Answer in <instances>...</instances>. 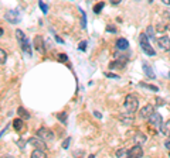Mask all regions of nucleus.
<instances>
[{"label": "nucleus", "instance_id": "nucleus-1", "mask_svg": "<svg viewBox=\"0 0 170 158\" xmlns=\"http://www.w3.org/2000/svg\"><path fill=\"white\" fill-rule=\"evenodd\" d=\"M16 37H17V41L20 43V47H21V50L24 51V54L31 57V45H30V43H28V40H27L26 34L21 30H16Z\"/></svg>", "mask_w": 170, "mask_h": 158}, {"label": "nucleus", "instance_id": "nucleus-2", "mask_svg": "<svg viewBox=\"0 0 170 158\" xmlns=\"http://www.w3.org/2000/svg\"><path fill=\"white\" fill-rule=\"evenodd\" d=\"M140 47H142V50H143V52L146 55H149V57H155L156 55V52H155L153 47L149 44V38H147L146 33H142L140 34Z\"/></svg>", "mask_w": 170, "mask_h": 158}, {"label": "nucleus", "instance_id": "nucleus-3", "mask_svg": "<svg viewBox=\"0 0 170 158\" xmlns=\"http://www.w3.org/2000/svg\"><path fill=\"white\" fill-rule=\"evenodd\" d=\"M137 107H139L137 98L133 96V95H128L126 99H125V109H126V111L135 113V111H137Z\"/></svg>", "mask_w": 170, "mask_h": 158}, {"label": "nucleus", "instance_id": "nucleus-4", "mask_svg": "<svg viewBox=\"0 0 170 158\" xmlns=\"http://www.w3.org/2000/svg\"><path fill=\"white\" fill-rule=\"evenodd\" d=\"M128 59H129L128 54L119 55V57L116 58V61H112V62L109 64V68H111V69H122V68H125V65H126Z\"/></svg>", "mask_w": 170, "mask_h": 158}, {"label": "nucleus", "instance_id": "nucleus-5", "mask_svg": "<svg viewBox=\"0 0 170 158\" xmlns=\"http://www.w3.org/2000/svg\"><path fill=\"white\" fill-rule=\"evenodd\" d=\"M37 136L43 138L44 141H53L54 140V133L47 127H41L40 130H37Z\"/></svg>", "mask_w": 170, "mask_h": 158}, {"label": "nucleus", "instance_id": "nucleus-6", "mask_svg": "<svg viewBox=\"0 0 170 158\" xmlns=\"http://www.w3.org/2000/svg\"><path fill=\"white\" fill-rule=\"evenodd\" d=\"M27 144L33 145L34 148H41V150H46V143H44L43 138L40 137H31L27 140Z\"/></svg>", "mask_w": 170, "mask_h": 158}, {"label": "nucleus", "instance_id": "nucleus-7", "mask_svg": "<svg viewBox=\"0 0 170 158\" xmlns=\"http://www.w3.org/2000/svg\"><path fill=\"white\" fill-rule=\"evenodd\" d=\"M4 18H6L9 23L14 24V23H19V21H20V14H19L17 10H9L6 13V16H4Z\"/></svg>", "mask_w": 170, "mask_h": 158}, {"label": "nucleus", "instance_id": "nucleus-8", "mask_svg": "<svg viewBox=\"0 0 170 158\" xmlns=\"http://www.w3.org/2000/svg\"><path fill=\"white\" fill-rule=\"evenodd\" d=\"M119 120L124 123V124H133L135 123V117H133V113H129V111H126V113H120L119 115Z\"/></svg>", "mask_w": 170, "mask_h": 158}, {"label": "nucleus", "instance_id": "nucleus-9", "mask_svg": "<svg viewBox=\"0 0 170 158\" xmlns=\"http://www.w3.org/2000/svg\"><path fill=\"white\" fill-rule=\"evenodd\" d=\"M153 111H155L153 106H152V104H146V106H143L142 110L139 111V116H140V119H149Z\"/></svg>", "mask_w": 170, "mask_h": 158}, {"label": "nucleus", "instance_id": "nucleus-10", "mask_svg": "<svg viewBox=\"0 0 170 158\" xmlns=\"http://www.w3.org/2000/svg\"><path fill=\"white\" fill-rule=\"evenodd\" d=\"M149 120H150V124L152 126H155V127H157V128H160V126H162V116L157 113V111H153L152 113V116L149 117Z\"/></svg>", "mask_w": 170, "mask_h": 158}, {"label": "nucleus", "instance_id": "nucleus-11", "mask_svg": "<svg viewBox=\"0 0 170 158\" xmlns=\"http://www.w3.org/2000/svg\"><path fill=\"white\" fill-rule=\"evenodd\" d=\"M157 45H159L160 50H163V51H170V40L167 37H160L157 38Z\"/></svg>", "mask_w": 170, "mask_h": 158}, {"label": "nucleus", "instance_id": "nucleus-12", "mask_svg": "<svg viewBox=\"0 0 170 158\" xmlns=\"http://www.w3.org/2000/svg\"><path fill=\"white\" fill-rule=\"evenodd\" d=\"M129 157H133V158L143 157V150H142V147H140L139 144L133 145V147L129 150Z\"/></svg>", "mask_w": 170, "mask_h": 158}, {"label": "nucleus", "instance_id": "nucleus-13", "mask_svg": "<svg viewBox=\"0 0 170 158\" xmlns=\"http://www.w3.org/2000/svg\"><path fill=\"white\" fill-rule=\"evenodd\" d=\"M34 48H36L38 52L44 54V40L40 35H36V37H34Z\"/></svg>", "mask_w": 170, "mask_h": 158}, {"label": "nucleus", "instance_id": "nucleus-14", "mask_svg": "<svg viewBox=\"0 0 170 158\" xmlns=\"http://www.w3.org/2000/svg\"><path fill=\"white\" fill-rule=\"evenodd\" d=\"M133 141H135V144L143 145L145 143H146V136H145L143 133H136V134L133 136Z\"/></svg>", "mask_w": 170, "mask_h": 158}, {"label": "nucleus", "instance_id": "nucleus-15", "mask_svg": "<svg viewBox=\"0 0 170 158\" xmlns=\"http://www.w3.org/2000/svg\"><path fill=\"white\" fill-rule=\"evenodd\" d=\"M142 65H143V71H145V74H146V76L150 78V79H155V78H156V75H155L153 69L150 68V65L147 64V62H143Z\"/></svg>", "mask_w": 170, "mask_h": 158}, {"label": "nucleus", "instance_id": "nucleus-16", "mask_svg": "<svg viewBox=\"0 0 170 158\" xmlns=\"http://www.w3.org/2000/svg\"><path fill=\"white\" fill-rule=\"evenodd\" d=\"M13 127L16 128L17 131H23L24 128H26V123L23 121V119H16V120L13 121Z\"/></svg>", "mask_w": 170, "mask_h": 158}, {"label": "nucleus", "instance_id": "nucleus-17", "mask_svg": "<svg viewBox=\"0 0 170 158\" xmlns=\"http://www.w3.org/2000/svg\"><path fill=\"white\" fill-rule=\"evenodd\" d=\"M160 131L163 133V136L170 137V120H167L166 123H162V126H160Z\"/></svg>", "mask_w": 170, "mask_h": 158}, {"label": "nucleus", "instance_id": "nucleus-18", "mask_svg": "<svg viewBox=\"0 0 170 158\" xmlns=\"http://www.w3.org/2000/svg\"><path fill=\"white\" fill-rule=\"evenodd\" d=\"M116 48L118 50H128V48H129V43H128V40H125V38H119V40L116 41Z\"/></svg>", "mask_w": 170, "mask_h": 158}, {"label": "nucleus", "instance_id": "nucleus-19", "mask_svg": "<svg viewBox=\"0 0 170 158\" xmlns=\"http://www.w3.org/2000/svg\"><path fill=\"white\" fill-rule=\"evenodd\" d=\"M31 158H46V152L41 148H34L31 152Z\"/></svg>", "mask_w": 170, "mask_h": 158}, {"label": "nucleus", "instance_id": "nucleus-20", "mask_svg": "<svg viewBox=\"0 0 170 158\" xmlns=\"http://www.w3.org/2000/svg\"><path fill=\"white\" fill-rule=\"evenodd\" d=\"M17 115L20 116V117L23 119V120H27V119H30V113H28V111H27L24 107H19V109H17Z\"/></svg>", "mask_w": 170, "mask_h": 158}, {"label": "nucleus", "instance_id": "nucleus-21", "mask_svg": "<svg viewBox=\"0 0 170 158\" xmlns=\"http://www.w3.org/2000/svg\"><path fill=\"white\" fill-rule=\"evenodd\" d=\"M140 86L142 87H146V89H149V91H153V92H157L159 91V87L157 86H153V85H147V83H145V82H140Z\"/></svg>", "mask_w": 170, "mask_h": 158}, {"label": "nucleus", "instance_id": "nucleus-22", "mask_svg": "<svg viewBox=\"0 0 170 158\" xmlns=\"http://www.w3.org/2000/svg\"><path fill=\"white\" fill-rule=\"evenodd\" d=\"M146 35H147V38H150V40H153L155 38V28L152 27V26H149V27L146 28Z\"/></svg>", "mask_w": 170, "mask_h": 158}, {"label": "nucleus", "instance_id": "nucleus-23", "mask_svg": "<svg viewBox=\"0 0 170 158\" xmlns=\"http://www.w3.org/2000/svg\"><path fill=\"white\" fill-rule=\"evenodd\" d=\"M116 157H129V151L125 150V148H120L116 151Z\"/></svg>", "mask_w": 170, "mask_h": 158}, {"label": "nucleus", "instance_id": "nucleus-24", "mask_svg": "<svg viewBox=\"0 0 170 158\" xmlns=\"http://www.w3.org/2000/svg\"><path fill=\"white\" fill-rule=\"evenodd\" d=\"M78 11H80V14H81V26H82V27H85V26H87V17H85V14H84V11H82V9H80V7H78Z\"/></svg>", "mask_w": 170, "mask_h": 158}, {"label": "nucleus", "instance_id": "nucleus-25", "mask_svg": "<svg viewBox=\"0 0 170 158\" xmlns=\"http://www.w3.org/2000/svg\"><path fill=\"white\" fill-rule=\"evenodd\" d=\"M38 6H40V9L43 10V13H44V14L48 13V6H47V4L44 3L43 0H38Z\"/></svg>", "mask_w": 170, "mask_h": 158}, {"label": "nucleus", "instance_id": "nucleus-26", "mask_svg": "<svg viewBox=\"0 0 170 158\" xmlns=\"http://www.w3.org/2000/svg\"><path fill=\"white\" fill-rule=\"evenodd\" d=\"M103 7H105V3H102V2H101V3H98L97 6L94 7V13H97V14H99L101 11H102V9Z\"/></svg>", "mask_w": 170, "mask_h": 158}, {"label": "nucleus", "instance_id": "nucleus-27", "mask_svg": "<svg viewBox=\"0 0 170 158\" xmlns=\"http://www.w3.org/2000/svg\"><path fill=\"white\" fill-rule=\"evenodd\" d=\"M7 59V54H6V51H3L2 48H0V64H4Z\"/></svg>", "mask_w": 170, "mask_h": 158}, {"label": "nucleus", "instance_id": "nucleus-28", "mask_svg": "<svg viewBox=\"0 0 170 158\" xmlns=\"http://www.w3.org/2000/svg\"><path fill=\"white\" fill-rule=\"evenodd\" d=\"M57 117H58V120L65 123V120H67V113H60V115H57Z\"/></svg>", "mask_w": 170, "mask_h": 158}, {"label": "nucleus", "instance_id": "nucleus-29", "mask_svg": "<svg viewBox=\"0 0 170 158\" xmlns=\"http://www.w3.org/2000/svg\"><path fill=\"white\" fill-rule=\"evenodd\" d=\"M70 143H71V137H67L65 140H64V143H63V148H65V150H67L68 145H70Z\"/></svg>", "mask_w": 170, "mask_h": 158}, {"label": "nucleus", "instance_id": "nucleus-30", "mask_svg": "<svg viewBox=\"0 0 170 158\" xmlns=\"http://www.w3.org/2000/svg\"><path fill=\"white\" fill-rule=\"evenodd\" d=\"M78 48H80V51H85V50H87V41H81L80 45H78Z\"/></svg>", "mask_w": 170, "mask_h": 158}, {"label": "nucleus", "instance_id": "nucleus-31", "mask_svg": "<svg viewBox=\"0 0 170 158\" xmlns=\"http://www.w3.org/2000/svg\"><path fill=\"white\" fill-rule=\"evenodd\" d=\"M67 59H68V57L65 54H58V61H63V62H65Z\"/></svg>", "mask_w": 170, "mask_h": 158}, {"label": "nucleus", "instance_id": "nucleus-32", "mask_svg": "<svg viewBox=\"0 0 170 158\" xmlns=\"http://www.w3.org/2000/svg\"><path fill=\"white\" fill-rule=\"evenodd\" d=\"M107 30H108V31H111V33H116V28L113 27V26H108Z\"/></svg>", "mask_w": 170, "mask_h": 158}, {"label": "nucleus", "instance_id": "nucleus-33", "mask_svg": "<svg viewBox=\"0 0 170 158\" xmlns=\"http://www.w3.org/2000/svg\"><path fill=\"white\" fill-rule=\"evenodd\" d=\"M107 76L108 78H112V79H118V78H119L118 75H115V74H107Z\"/></svg>", "mask_w": 170, "mask_h": 158}, {"label": "nucleus", "instance_id": "nucleus-34", "mask_svg": "<svg viewBox=\"0 0 170 158\" xmlns=\"http://www.w3.org/2000/svg\"><path fill=\"white\" fill-rule=\"evenodd\" d=\"M109 2H111L112 4H119L120 2H122V0H109Z\"/></svg>", "mask_w": 170, "mask_h": 158}, {"label": "nucleus", "instance_id": "nucleus-35", "mask_svg": "<svg viewBox=\"0 0 170 158\" xmlns=\"http://www.w3.org/2000/svg\"><path fill=\"white\" fill-rule=\"evenodd\" d=\"M94 116H95V117H98V119L102 117V116H101V113H98V111H94Z\"/></svg>", "mask_w": 170, "mask_h": 158}, {"label": "nucleus", "instance_id": "nucleus-36", "mask_svg": "<svg viewBox=\"0 0 170 158\" xmlns=\"http://www.w3.org/2000/svg\"><path fill=\"white\" fill-rule=\"evenodd\" d=\"M55 40H57V43H60V44H63V40H61L58 35H55Z\"/></svg>", "mask_w": 170, "mask_h": 158}, {"label": "nucleus", "instance_id": "nucleus-37", "mask_svg": "<svg viewBox=\"0 0 170 158\" xmlns=\"http://www.w3.org/2000/svg\"><path fill=\"white\" fill-rule=\"evenodd\" d=\"M164 147H166V148H167V150H170V141H167V143H166V144H164Z\"/></svg>", "mask_w": 170, "mask_h": 158}, {"label": "nucleus", "instance_id": "nucleus-38", "mask_svg": "<svg viewBox=\"0 0 170 158\" xmlns=\"http://www.w3.org/2000/svg\"><path fill=\"white\" fill-rule=\"evenodd\" d=\"M157 100V104H163V102H162V99H156Z\"/></svg>", "mask_w": 170, "mask_h": 158}, {"label": "nucleus", "instance_id": "nucleus-39", "mask_svg": "<svg viewBox=\"0 0 170 158\" xmlns=\"http://www.w3.org/2000/svg\"><path fill=\"white\" fill-rule=\"evenodd\" d=\"M164 4H170V0H162Z\"/></svg>", "mask_w": 170, "mask_h": 158}, {"label": "nucleus", "instance_id": "nucleus-40", "mask_svg": "<svg viewBox=\"0 0 170 158\" xmlns=\"http://www.w3.org/2000/svg\"><path fill=\"white\" fill-rule=\"evenodd\" d=\"M3 35V28H0V37Z\"/></svg>", "mask_w": 170, "mask_h": 158}, {"label": "nucleus", "instance_id": "nucleus-41", "mask_svg": "<svg viewBox=\"0 0 170 158\" xmlns=\"http://www.w3.org/2000/svg\"><path fill=\"white\" fill-rule=\"evenodd\" d=\"M152 2H153V0H149V3H152Z\"/></svg>", "mask_w": 170, "mask_h": 158}, {"label": "nucleus", "instance_id": "nucleus-42", "mask_svg": "<svg viewBox=\"0 0 170 158\" xmlns=\"http://www.w3.org/2000/svg\"><path fill=\"white\" fill-rule=\"evenodd\" d=\"M167 28H169V31H170V24H169V27H167Z\"/></svg>", "mask_w": 170, "mask_h": 158}, {"label": "nucleus", "instance_id": "nucleus-43", "mask_svg": "<svg viewBox=\"0 0 170 158\" xmlns=\"http://www.w3.org/2000/svg\"><path fill=\"white\" fill-rule=\"evenodd\" d=\"M169 76H170V74H169Z\"/></svg>", "mask_w": 170, "mask_h": 158}]
</instances>
